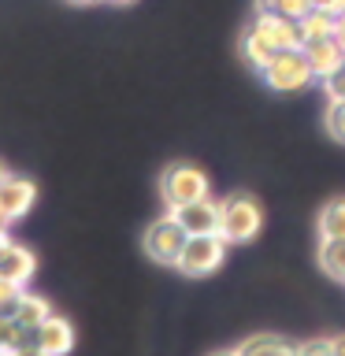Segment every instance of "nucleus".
<instances>
[{"mask_svg": "<svg viewBox=\"0 0 345 356\" xmlns=\"http://www.w3.org/2000/svg\"><path fill=\"white\" fill-rule=\"evenodd\" d=\"M186 241H189L186 227L178 222V216H175V211L167 208V216L152 219L149 227H145L141 249H145V256H149L152 264L175 267V264H178V256H182V249H186Z\"/></svg>", "mask_w": 345, "mask_h": 356, "instance_id": "1", "label": "nucleus"}, {"mask_svg": "<svg viewBox=\"0 0 345 356\" xmlns=\"http://www.w3.org/2000/svg\"><path fill=\"white\" fill-rule=\"evenodd\" d=\"M305 56H308V67H312V74H316V78H327L330 71H338V67L345 63V52H342V44L334 41V38L308 41L305 44Z\"/></svg>", "mask_w": 345, "mask_h": 356, "instance_id": "11", "label": "nucleus"}, {"mask_svg": "<svg viewBox=\"0 0 345 356\" xmlns=\"http://www.w3.org/2000/svg\"><path fill=\"white\" fill-rule=\"evenodd\" d=\"M178 222L186 227L189 238H200V234H219V222H223V208H219V200H211V197H200L193 200V204H182V208H171Z\"/></svg>", "mask_w": 345, "mask_h": 356, "instance_id": "7", "label": "nucleus"}, {"mask_svg": "<svg viewBox=\"0 0 345 356\" xmlns=\"http://www.w3.org/2000/svg\"><path fill=\"white\" fill-rule=\"evenodd\" d=\"M319 82H323V97L327 100H345V63L338 71H330L327 78H319Z\"/></svg>", "mask_w": 345, "mask_h": 356, "instance_id": "21", "label": "nucleus"}, {"mask_svg": "<svg viewBox=\"0 0 345 356\" xmlns=\"http://www.w3.org/2000/svg\"><path fill=\"white\" fill-rule=\"evenodd\" d=\"M316 8L312 0H256L260 15H282V19H305Z\"/></svg>", "mask_w": 345, "mask_h": 356, "instance_id": "19", "label": "nucleus"}, {"mask_svg": "<svg viewBox=\"0 0 345 356\" xmlns=\"http://www.w3.org/2000/svg\"><path fill=\"white\" fill-rule=\"evenodd\" d=\"M4 175H8V171H4V163H0V178H4Z\"/></svg>", "mask_w": 345, "mask_h": 356, "instance_id": "32", "label": "nucleus"}, {"mask_svg": "<svg viewBox=\"0 0 345 356\" xmlns=\"http://www.w3.org/2000/svg\"><path fill=\"white\" fill-rule=\"evenodd\" d=\"M22 289H26V286H19V282H11V278L0 275V312H11V305L19 300Z\"/></svg>", "mask_w": 345, "mask_h": 356, "instance_id": "23", "label": "nucleus"}, {"mask_svg": "<svg viewBox=\"0 0 345 356\" xmlns=\"http://www.w3.org/2000/svg\"><path fill=\"white\" fill-rule=\"evenodd\" d=\"M33 345H41L45 353H52V356H67L74 349V327H71V319H63V316H52L41 323L38 330H33Z\"/></svg>", "mask_w": 345, "mask_h": 356, "instance_id": "8", "label": "nucleus"}, {"mask_svg": "<svg viewBox=\"0 0 345 356\" xmlns=\"http://www.w3.org/2000/svg\"><path fill=\"white\" fill-rule=\"evenodd\" d=\"M294 356H334V338H308L297 345Z\"/></svg>", "mask_w": 345, "mask_h": 356, "instance_id": "22", "label": "nucleus"}, {"mask_svg": "<svg viewBox=\"0 0 345 356\" xmlns=\"http://www.w3.org/2000/svg\"><path fill=\"white\" fill-rule=\"evenodd\" d=\"M316 227H319V238H345V197L330 200V204L319 211Z\"/></svg>", "mask_w": 345, "mask_h": 356, "instance_id": "17", "label": "nucleus"}, {"mask_svg": "<svg viewBox=\"0 0 345 356\" xmlns=\"http://www.w3.org/2000/svg\"><path fill=\"white\" fill-rule=\"evenodd\" d=\"M0 356H4V353H0Z\"/></svg>", "mask_w": 345, "mask_h": 356, "instance_id": "34", "label": "nucleus"}, {"mask_svg": "<svg viewBox=\"0 0 345 356\" xmlns=\"http://www.w3.org/2000/svg\"><path fill=\"white\" fill-rule=\"evenodd\" d=\"M278 52H282V49H278V44L267 38V30L252 19V26L241 33V60L249 63V67H256V71H264V67L271 63Z\"/></svg>", "mask_w": 345, "mask_h": 356, "instance_id": "9", "label": "nucleus"}, {"mask_svg": "<svg viewBox=\"0 0 345 356\" xmlns=\"http://www.w3.org/2000/svg\"><path fill=\"white\" fill-rule=\"evenodd\" d=\"M52 316V305L45 297H38V293H30V289H22L19 293V300L11 305V319L19 323V327H26V330H38L45 319Z\"/></svg>", "mask_w": 345, "mask_h": 356, "instance_id": "13", "label": "nucleus"}, {"mask_svg": "<svg viewBox=\"0 0 345 356\" xmlns=\"http://www.w3.org/2000/svg\"><path fill=\"white\" fill-rule=\"evenodd\" d=\"M319 267L330 278L345 282V238H323V245H319Z\"/></svg>", "mask_w": 345, "mask_h": 356, "instance_id": "16", "label": "nucleus"}, {"mask_svg": "<svg viewBox=\"0 0 345 356\" xmlns=\"http://www.w3.org/2000/svg\"><path fill=\"white\" fill-rule=\"evenodd\" d=\"M33 200H38V186L30 178H19V175L0 178V216L8 222H19L33 208Z\"/></svg>", "mask_w": 345, "mask_h": 356, "instance_id": "6", "label": "nucleus"}, {"mask_svg": "<svg viewBox=\"0 0 345 356\" xmlns=\"http://www.w3.org/2000/svg\"><path fill=\"white\" fill-rule=\"evenodd\" d=\"M0 275L11 278V282H19V286H26L33 275H38V256H33L26 245H15L11 241L4 252H0Z\"/></svg>", "mask_w": 345, "mask_h": 356, "instance_id": "10", "label": "nucleus"}, {"mask_svg": "<svg viewBox=\"0 0 345 356\" xmlns=\"http://www.w3.org/2000/svg\"><path fill=\"white\" fill-rule=\"evenodd\" d=\"M11 356H52V353H45L41 345H26V349H15Z\"/></svg>", "mask_w": 345, "mask_h": 356, "instance_id": "25", "label": "nucleus"}, {"mask_svg": "<svg viewBox=\"0 0 345 356\" xmlns=\"http://www.w3.org/2000/svg\"><path fill=\"white\" fill-rule=\"evenodd\" d=\"M334 356H345V334H338V338H334Z\"/></svg>", "mask_w": 345, "mask_h": 356, "instance_id": "27", "label": "nucleus"}, {"mask_svg": "<svg viewBox=\"0 0 345 356\" xmlns=\"http://www.w3.org/2000/svg\"><path fill=\"white\" fill-rule=\"evenodd\" d=\"M260 74H264V82L271 86L275 93H297V89H305L312 78H316L312 67H308L305 49H282Z\"/></svg>", "mask_w": 345, "mask_h": 356, "instance_id": "5", "label": "nucleus"}, {"mask_svg": "<svg viewBox=\"0 0 345 356\" xmlns=\"http://www.w3.org/2000/svg\"><path fill=\"white\" fill-rule=\"evenodd\" d=\"M0 227H8V219H4V216H0Z\"/></svg>", "mask_w": 345, "mask_h": 356, "instance_id": "33", "label": "nucleus"}, {"mask_svg": "<svg viewBox=\"0 0 345 356\" xmlns=\"http://www.w3.org/2000/svg\"><path fill=\"white\" fill-rule=\"evenodd\" d=\"M334 41L342 44V52H345V15H338V26H334Z\"/></svg>", "mask_w": 345, "mask_h": 356, "instance_id": "26", "label": "nucleus"}, {"mask_svg": "<svg viewBox=\"0 0 345 356\" xmlns=\"http://www.w3.org/2000/svg\"><path fill=\"white\" fill-rule=\"evenodd\" d=\"M334 26H338V15L312 8L308 15L300 19V30H305V44H308V41H316V38H334Z\"/></svg>", "mask_w": 345, "mask_h": 356, "instance_id": "18", "label": "nucleus"}, {"mask_svg": "<svg viewBox=\"0 0 345 356\" xmlns=\"http://www.w3.org/2000/svg\"><path fill=\"white\" fill-rule=\"evenodd\" d=\"M8 245H11V234H8V227H0V252H4Z\"/></svg>", "mask_w": 345, "mask_h": 356, "instance_id": "28", "label": "nucleus"}, {"mask_svg": "<svg viewBox=\"0 0 345 356\" xmlns=\"http://www.w3.org/2000/svg\"><path fill=\"white\" fill-rule=\"evenodd\" d=\"M26 345H33V330L19 327V323L11 319V312H0V353L11 356L15 349H26Z\"/></svg>", "mask_w": 345, "mask_h": 356, "instance_id": "15", "label": "nucleus"}, {"mask_svg": "<svg viewBox=\"0 0 345 356\" xmlns=\"http://www.w3.org/2000/svg\"><path fill=\"white\" fill-rule=\"evenodd\" d=\"M323 127L334 141L345 145V100H330L327 104V115H323Z\"/></svg>", "mask_w": 345, "mask_h": 356, "instance_id": "20", "label": "nucleus"}, {"mask_svg": "<svg viewBox=\"0 0 345 356\" xmlns=\"http://www.w3.org/2000/svg\"><path fill=\"white\" fill-rule=\"evenodd\" d=\"M319 11H330V15H345V0H312Z\"/></svg>", "mask_w": 345, "mask_h": 356, "instance_id": "24", "label": "nucleus"}, {"mask_svg": "<svg viewBox=\"0 0 345 356\" xmlns=\"http://www.w3.org/2000/svg\"><path fill=\"white\" fill-rule=\"evenodd\" d=\"M241 356H294L297 345L286 341L282 334H249L241 345H238Z\"/></svg>", "mask_w": 345, "mask_h": 356, "instance_id": "14", "label": "nucleus"}, {"mask_svg": "<svg viewBox=\"0 0 345 356\" xmlns=\"http://www.w3.org/2000/svg\"><path fill=\"white\" fill-rule=\"evenodd\" d=\"M227 238L223 234H200V238H189L182 256H178V271L189 275V278H204V275H216L223 267V256H227Z\"/></svg>", "mask_w": 345, "mask_h": 356, "instance_id": "4", "label": "nucleus"}, {"mask_svg": "<svg viewBox=\"0 0 345 356\" xmlns=\"http://www.w3.org/2000/svg\"><path fill=\"white\" fill-rule=\"evenodd\" d=\"M67 4H97V0H67Z\"/></svg>", "mask_w": 345, "mask_h": 356, "instance_id": "30", "label": "nucleus"}, {"mask_svg": "<svg viewBox=\"0 0 345 356\" xmlns=\"http://www.w3.org/2000/svg\"><path fill=\"white\" fill-rule=\"evenodd\" d=\"M160 197L167 200V208L193 204L208 197V175L197 163H167V171L160 175Z\"/></svg>", "mask_w": 345, "mask_h": 356, "instance_id": "3", "label": "nucleus"}, {"mask_svg": "<svg viewBox=\"0 0 345 356\" xmlns=\"http://www.w3.org/2000/svg\"><path fill=\"white\" fill-rule=\"evenodd\" d=\"M208 356H241L238 349H216V353H208Z\"/></svg>", "mask_w": 345, "mask_h": 356, "instance_id": "29", "label": "nucleus"}, {"mask_svg": "<svg viewBox=\"0 0 345 356\" xmlns=\"http://www.w3.org/2000/svg\"><path fill=\"white\" fill-rule=\"evenodd\" d=\"M256 22L267 30L278 49H305V30H300V19H282V15H260L256 11Z\"/></svg>", "mask_w": 345, "mask_h": 356, "instance_id": "12", "label": "nucleus"}, {"mask_svg": "<svg viewBox=\"0 0 345 356\" xmlns=\"http://www.w3.org/2000/svg\"><path fill=\"white\" fill-rule=\"evenodd\" d=\"M111 4H130V0H111Z\"/></svg>", "mask_w": 345, "mask_h": 356, "instance_id": "31", "label": "nucleus"}, {"mask_svg": "<svg viewBox=\"0 0 345 356\" xmlns=\"http://www.w3.org/2000/svg\"><path fill=\"white\" fill-rule=\"evenodd\" d=\"M223 208V222H219V234L227 238L230 245H245L252 241L264 227V211L256 204V197L249 193H230L227 200H219Z\"/></svg>", "mask_w": 345, "mask_h": 356, "instance_id": "2", "label": "nucleus"}]
</instances>
